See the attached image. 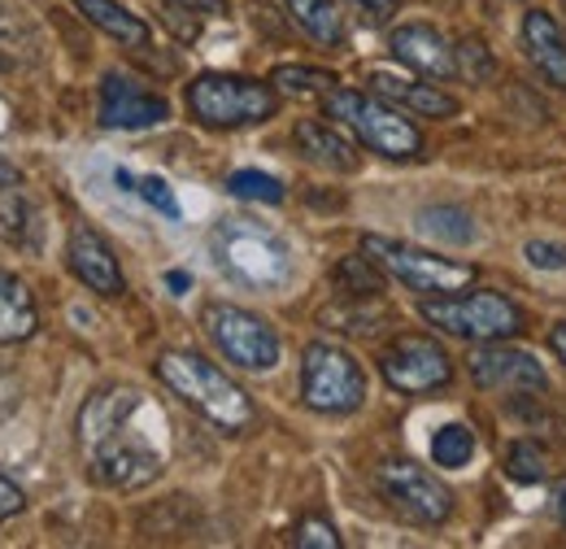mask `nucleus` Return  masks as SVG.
<instances>
[{
	"mask_svg": "<svg viewBox=\"0 0 566 549\" xmlns=\"http://www.w3.org/2000/svg\"><path fill=\"white\" fill-rule=\"evenodd\" d=\"M301 402L318 414H354L366 402V375L349 349L332 341L305 344L301 353Z\"/></svg>",
	"mask_w": 566,
	"mask_h": 549,
	"instance_id": "5",
	"label": "nucleus"
},
{
	"mask_svg": "<svg viewBox=\"0 0 566 549\" xmlns=\"http://www.w3.org/2000/svg\"><path fill=\"white\" fill-rule=\"evenodd\" d=\"M292 546L296 549H340V532L318 519V515H305L296 528H292Z\"/></svg>",
	"mask_w": 566,
	"mask_h": 549,
	"instance_id": "29",
	"label": "nucleus"
},
{
	"mask_svg": "<svg viewBox=\"0 0 566 549\" xmlns=\"http://www.w3.org/2000/svg\"><path fill=\"white\" fill-rule=\"evenodd\" d=\"M148 397L132 384L96 389L78 411V445L87 454L92 480L118 493H136L161 476V449L140 427Z\"/></svg>",
	"mask_w": 566,
	"mask_h": 549,
	"instance_id": "1",
	"label": "nucleus"
},
{
	"mask_svg": "<svg viewBox=\"0 0 566 549\" xmlns=\"http://www.w3.org/2000/svg\"><path fill=\"white\" fill-rule=\"evenodd\" d=\"M453 53H458V74H467L471 83H489V79L496 74V62H493V53H489V44L475 40V35L462 40Z\"/></svg>",
	"mask_w": 566,
	"mask_h": 549,
	"instance_id": "28",
	"label": "nucleus"
},
{
	"mask_svg": "<svg viewBox=\"0 0 566 549\" xmlns=\"http://www.w3.org/2000/svg\"><path fill=\"white\" fill-rule=\"evenodd\" d=\"M18 179H22V170H18L9 157H0V188H13Z\"/></svg>",
	"mask_w": 566,
	"mask_h": 549,
	"instance_id": "35",
	"label": "nucleus"
},
{
	"mask_svg": "<svg viewBox=\"0 0 566 549\" xmlns=\"http://www.w3.org/2000/svg\"><path fill=\"white\" fill-rule=\"evenodd\" d=\"M379 375L388 389L415 397V393H436L453 380V362L431 336H401L397 344L384 349L379 358Z\"/></svg>",
	"mask_w": 566,
	"mask_h": 549,
	"instance_id": "11",
	"label": "nucleus"
},
{
	"mask_svg": "<svg viewBox=\"0 0 566 549\" xmlns=\"http://www.w3.org/2000/svg\"><path fill=\"white\" fill-rule=\"evenodd\" d=\"M366 253L392 274V279H401L406 288H415V292H440V297H449V292H462V288L475 283V267L453 262V258H436V253L415 249L406 240L366 236Z\"/></svg>",
	"mask_w": 566,
	"mask_h": 549,
	"instance_id": "9",
	"label": "nucleus"
},
{
	"mask_svg": "<svg viewBox=\"0 0 566 549\" xmlns=\"http://www.w3.org/2000/svg\"><path fill=\"white\" fill-rule=\"evenodd\" d=\"M563 4H566V0H563Z\"/></svg>",
	"mask_w": 566,
	"mask_h": 549,
	"instance_id": "39",
	"label": "nucleus"
},
{
	"mask_svg": "<svg viewBox=\"0 0 566 549\" xmlns=\"http://www.w3.org/2000/svg\"><path fill=\"white\" fill-rule=\"evenodd\" d=\"M384 267L370 258V253H354V258H340L336 271H332V283L345 292V297H379L384 292Z\"/></svg>",
	"mask_w": 566,
	"mask_h": 549,
	"instance_id": "22",
	"label": "nucleus"
},
{
	"mask_svg": "<svg viewBox=\"0 0 566 549\" xmlns=\"http://www.w3.org/2000/svg\"><path fill=\"white\" fill-rule=\"evenodd\" d=\"M505 476L518 484H541L545 476H549V458H545V449L532 445V441L510 445V449H505Z\"/></svg>",
	"mask_w": 566,
	"mask_h": 549,
	"instance_id": "26",
	"label": "nucleus"
},
{
	"mask_svg": "<svg viewBox=\"0 0 566 549\" xmlns=\"http://www.w3.org/2000/svg\"><path fill=\"white\" fill-rule=\"evenodd\" d=\"M292 139H296L301 157H305V162H314V166H323V170L354 175L357 166H361L354 139L340 136V132H336L332 123H323V118H301V123L292 127Z\"/></svg>",
	"mask_w": 566,
	"mask_h": 549,
	"instance_id": "17",
	"label": "nucleus"
},
{
	"mask_svg": "<svg viewBox=\"0 0 566 549\" xmlns=\"http://www.w3.org/2000/svg\"><path fill=\"white\" fill-rule=\"evenodd\" d=\"M22 506H27V493L9 480V476H0V524L13 519V515H22Z\"/></svg>",
	"mask_w": 566,
	"mask_h": 549,
	"instance_id": "33",
	"label": "nucleus"
},
{
	"mask_svg": "<svg viewBox=\"0 0 566 549\" xmlns=\"http://www.w3.org/2000/svg\"><path fill=\"white\" fill-rule=\"evenodd\" d=\"M201 328L213 341V349L240 366V371H275L280 366V336L266 319H258L244 305L231 301H210L201 310Z\"/></svg>",
	"mask_w": 566,
	"mask_h": 549,
	"instance_id": "7",
	"label": "nucleus"
},
{
	"mask_svg": "<svg viewBox=\"0 0 566 549\" xmlns=\"http://www.w3.org/2000/svg\"><path fill=\"white\" fill-rule=\"evenodd\" d=\"M471 458H475V436H471V427L444 423V427L431 436V463H436V467L458 472V467H467Z\"/></svg>",
	"mask_w": 566,
	"mask_h": 549,
	"instance_id": "24",
	"label": "nucleus"
},
{
	"mask_svg": "<svg viewBox=\"0 0 566 549\" xmlns=\"http://www.w3.org/2000/svg\"><path fill=\"white\" fill-rule=\"evenodd\" d=\"M554 506H558V519L566 524V480L558 484V501H554Z\"/></svg>",
	"mask_w": 566,
	"mask_h": 549,
	"instance_id": "38",
	"label": "nucleus"
},
{
	"mask_svg": "<svg viewBox=\"0 0 566 549\" xmlns=\"http://www.w3.org/2000/svg\"><path fill=\"white\" fill-rule=\"evenodd\" d=\"M35 328H40V310H35L31 288L13 271L0 267V344L31 341Z\"/></svg>",
	"mask_w": 566,
	"mask_h": 549,
	"instance_id": "19",
	"label": "nucleus"
},
{
	"mask_svg": "<svg viewBox=\"0 0 566 549\" xmlns=\"http://www.w3.org/2000/svg\"><path fill=\"white\" fill-rule=\"evenodd\" d=\"M523 49H527L532 66L545 74V83H554V87L566 92V35L563 27L554 22V13L532 9L523 18Z\"/></svg>",
	"mask_w": 566,
	"mask_h": 549,
	"instance_id": "18",
	"label": "nucleus"
},
{
	"mask_svg": "<svg viewBox=\"0 0 566 549\" xmlns=\"http://www.w3.org/2000/svg\"><path fill=\"white\" fill-rule=\"evenodd\" d=\"M213 249L227 271L244 283H258V288H275L292 274V258H287L280 236L249 218H227L213 236Z\"/></svg>",
	"mask_w": 566,
	"mask_h": 549,
	"instance_id": "8",
	"label": "nucleus"
},
{
	"mask_svg": "<svg viewBox=\"0 0 566 549\" xmlns=\"http://www.w3.org/2000/svg\"><path fill=\"white\" fill-rule=\"evenodd\" d=\"M283 4H287L292 22H296L314 44H323V49L345 44V18H340L336 0H283Z\"/></svg>",
	"mask_w": 566,
	"mask_h": 549,
	"instance_id": "21",
	"label": "nucleus"
},
{
	"mask_svg": "<svg viewBox=\"0 0 566 549\" xmlns=\"http://www.w3.org/2000/svg\"><path fill=\"white\" fill-rule=\"evenodd\" d=\"M170 13H192V18H227V0H161Z\"/></svg>",
	"mask_w": 566,
	"mask_h": 549,
	"instance_id": "32",
	"label": "nucleus"
},
{
	"mask_svg": "<svg viewBox=\"0 0 566 549\" xmlns=\"http://www.w3.org/2000/svg\"><path fill=\"white\" fill-rule=\"evenodd\" d=\"M523 253L536 271H566V245H558V240H527Z\"/></svg>",
	"mask_w": 566,
	"mask_h": 549,
	"instance_id": "31",
	"label": "nucleus"
},
{
	"mask_svg": "<svg viewBox=\"0 0 566 549\" xmlns=\"http://www.w3.org/2000/svg\"><path fill=\"white\" fill-rule=\"evenodd\" d=\"M66 262H71L74 279L83 288H92L96 297H123L127 279L118 267V253L109 249V240L92 227V222H74L71 240H66Z\"/></svg>",
	"mask_w": 566,
	"mask_h": 549,
	"instance_id": "14",
	"label": "nucleus"
},
{
	"mask_svg": "<svg viewBox=\"0 0 566 549\" xmlns=\"http://www.w3.org/2000/svg\"><path fill=\"white\" fill-rule=\"evenodd\" d=\"M375 484H379L384 501H388L397 515H406L410 524L436 528V524H444V519L453 515V493L436 480L431 472L415 467L410 458L384 463V467L375 472Z\"/></svg>",
	"mask_w": 566,
	"mask_h": 549,
	"instance_id": "10",
	"label": "nucleus"
},
{
	"mask_svg": "<svg viewBox=\"0 0 566 549\" xmlns=\"http://www.w3.org/2000/svg\"><path fill=\"white\" fill-rule=\"evenodd\" d=\"M153 371H157V380L184 402V406H192V411L201 414V418H210L218 432H244L258 411H253V402H249V393L227 375V371H218L210 358H201V353H192V349H166L157 362H153Z\"/></svg>",
	"mask_w": 566,
	"mask_h": 549,
	"instance_id": "2",
	"label": "nucleus"
},
{
	"mask_svg": "<svg viewBox=\"0 0 566 549\" xmlns=\"http://www.w3.org/2000/svg\"><path fill=\"white\" fill-rule=\"evenodd\" d=\"M271 83H275V92L283 96H327V92H336V74H327V70H314V66H280L271 74Z\"/></svg>",
	"mask_w": 566,
	"mask_h": 549,
	"instance_id": "25",
	"label": "nucleus"
},
{
	"mask_svg": "<svg viewBox=\"0 0 566 549\" xmlns=\"http://www.w3.org/2000/svg\"><path fill=\"white\" fill-rule=\"evenodd\" d=\"M467 366H471V380L493 393H545L549 389L545 366L527 349H514V344L480 341L471 349Z\"/></svg>",
	"mask_w": 566,
	"mask_h": 549,
	"instance_id": "12",
	"label": "nucleus"
},
{
	"mask_svg": "<svg viewBox=\"0 0 566 549\" xmlns=\"http://www.w3.org/2000/svg\"><path fill=\"white\" fill-rule=\"evenodd\" d=\"M188 110H192L197 123L231 132V127H253V123L275 118L280 92H275V83H262V79H249V74L210 70V74H197L188 83Z\"/></svg>",
	"mask_w": 566,
	"mask_h": 549,
	"instance_id": "4",
	"label": "nucleus"
},
{
	"mask_svg": "<svg viewBox=\"0 0 566 549\" xmlns=\"http://www.w3.org/2000/svg\"><path fill=\"white\" fill-rule=\"evenodd\" d=\"M136 193H140L153 209H161L166 218H179V201H175V193H170V184H166V179L144 175V179H136Z\"/></svg>",
	"mask_w": 566,
	"mask_h": 549,
	"instance_id": "30",
	"label": "nucleus"
},
{
	"mask_svg": "<svg viewBox=\"0 0 566 549\" xmlns=\"http://www.w3.org/2000/svg\"><path fill=\"white\" fill-rule=\"evenodd\" d=\"M227 193L240 197V201H262V206H280L283 201V184L275 175H262V170H235L227 179Z\"/></svg>",
	"mask_w": 566,
	"mask_h": 549,
	"instance_id": "27",
	"label": "nucleus"
},
{
	"mask_svg": "<svg viewBox=\"0 0 566 549\" xmlns=\"http://www.w3.org/2000/svg\"><path fill=\"white\" fill-rule=\"evenodd\" d=\"M4 393H9V389L0 384V418H4V414H9L13 406H18V397H4Z\"/></svg>",
	"mask_w": 566,
	"mask_h": 549,
	"instance_id": "37",
	"label": "nucleus"
},
{
	"mask_svg": "<svg viewBox=\"0 0 566 549\" xmlns=\"http://www.w3.org/2000/svg\"><path fill=\"white\" fill-rule=\"evenodd\" d=\"M419 227L427 236L444 240V245H471L475 240V218L458 206H431L419 214Z\"/></svg>",
	"mask_w": 566,
	"mask_h": 549,
	"instance_id": "23",
	"label": "nucleus"
},
{
	"mask_svg": "<svg viewBox=\"0 0 566 549\" xmlns=\"http://www.w3.org/2000/svg\"><path fill=\"white\" fill-rule=\"evenodd\" d=\"M170 118L166 96L148 92L140 79L109 70L101 79V123L114 132H140V127H157Z\"/></svg>",
	"mask_w": 566,
	"mask_h": 549,
	"instance_id": "13",
	"label": "nucleus"
},
{
	"mask_svg": "<svg viewBox=\"0 0 566 549\" xmlns=\"http://www.w3.org/2000/svg\"><path fill=\"white\" fill-rule=\"evenodd\" d=\"M549 349H554V353H558V358L566 362V323H558V328L549 332Z\"/></svg>",
	"mask_w": 566,
	"mask_h": 549,
	"instance_id": "36",
	"label": "nucleus"
},
{
	"mask_svg": "<svg viewBox=\"0 0 566 549\" xmlns=\"http://www.w3.org/2000/svg\"><path fill=\"white\" fill-rule=\"evenodd\" d=\"M327 118H336L340 127H349L379 157L410 162V157L423 153V132L401 114V105H392V101H384L375 92H357V87L327 92Z\"/></svg>",
	"mask_w": 566,
	"mask_h": 549,
	"instance_id": "3",
	"label": "nucleus"
},
{
	"mask_svg": "<svg viewBox=\"0 0 566 549\" xmlns=\"http://www.w3.org/2000/svg\"><path fill=\"white\" fill-rule=\"evenodd\" d=\"M71 4L96 31H105L109 40H118L127 49H144L148 44V27H144L127 4H118V0H71Z\"/></svg>",
	"mask_w": 566,
	"mask_h": 549,
	"instance_id": "20",
	"label": "nucleus"
},
{
	"mask_svg": "<svg viewBox=\"0 0 566 549\" xmlns=\"http://www.w3.org/2000/svg\"><path fill=\"white\" fill-rule=\"evenodd\" d=\"M366 83H370L375 96H384V101H392V105H401V110H410L419 118H453L458 114V101L436 83L401 79V74H388V70H370Z\"/></svg>",
	"mask_w": 566,
	"mask_h": 549,
	"instance_id": "16",
	"label": "nucleus"
},
{
	"mask_svg": "<svg viewBox=\"0 0 566 549\" xmlns=\"http://www.w3.org/2000/svg\"><path fill=\"white\" fill-rule=\"evenodd\" d=\"M423 319L458 341H510L523 332V310L501 292H462L423 301Z\"/></svg>",
	"mask_w": 566,
	"mask_h": 549,
	"instance_id": "6",
	"label": "nucleus"
},
{
	"mask_svg": "<svg viewBox=\"0 0 566 549\" xmlns=\"http://www.w3.org/2000/svg\"><path fill=\"white\" fill-rule=\"evenodd\" d=\"M357 4H361V9H366L375 22H388V18L397 13V0H357Z\"/></svg>",
	"mask_w": 566,
	"mask_h": 549,
	"instance_id": "34",
	"label": "nucleus"
},
{
	"mask_svg": "<svg viewBox=\"0 0 566 549\" xmlns=\"http://www.w3.org/2000/svg\"><path fill=\"white\" fill-rule=\"evenodd\" d=\"M392 58L401 62V66H410L415 74H423V79H453L458 74V53H453V44L436 31V27H427V22H406V27H397L392 31Z\"/></svg>",
	"mask_w": 566,
	"mask_h": 549,
	"instance_id": "15",
	"label": "nucleus"
}]
</instances>
